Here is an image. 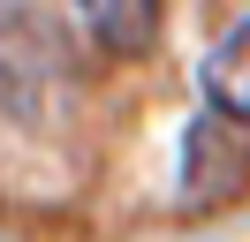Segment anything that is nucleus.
<instances>
[{
    "label": "nucleus",
    "instance_id": "nucleus-1",
    "mask_svg": "<svg viewBox=\"0 0 250 242\" xmlns=\"http://www.w3.org/2000/svg\"><path fill=\"white\" fill-rule=\"evenodd\" d=\"M68 106H76V68H68V45L53 38V23L31 8H0V121L46 129Z\"/></svg>",
    "mask_w": 250,
    "mask_h": 242
},
{
    "label": "nucleus",
    "instance_id": "nucleus-2",
    "mask_svg": "<svg viewBox=\"0 0 250 242\" xmlns=\"http://www.w3.org/2000/svg\"><path fill=\"white\" fill-rule=\"evenodd\" d=\"M182 159H189V174H182V204H220V197L243 182V166H250V151L228 136V114H212V121H197L189 129V144H182Z\"/></svg>",
    "mask_w": 250,
    "mask_h": 242
},
{
    "label": "nucleus",
    "instance_id": "nucleus-3",
    "mask_svg": "<svg viewBox=\"0 0 250 242\" xmlns=\"http://www.w3.org/2000/svg\"><path fill=\"white\" fill-rule=\"evenodd\" d=\"M76 8V30L99 45V53H144L159 38V0H68Z\"/></svg>",
    "mask_w": 250,
    "mask_h": 242
},
{
    "label": "nucleus",
    "instance_id": "nucleus-4",
    "mask_svg": "<svg viewBox=\"0 0 250 242\" xmlns=\"http://www.w3.org/2000/svg\"><path fill=\"white\" fill-rule=\"evenodd\" d=\"M205 106L212 114H228V121H250V23H235L228 38L205 53Z\"/></svg>",
    "mask_w": 250,
    "mask_h": 242
}]
</instances>
